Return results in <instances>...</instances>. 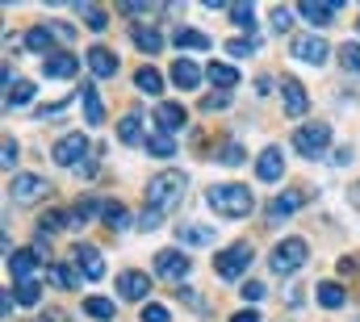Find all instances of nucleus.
<instances>
[{"label":"nucleus","mask_w":360,"mask_h":322,"mask_svg":"<svg viewBox=\"0 0 360 322\" xmlns=\"http://www.w3.org/2000/svg\"><path fill=\"white\" fill-rule=\"evenodd\" d=\"M293 151L306 155V160L327 155V151H331V126H327V122H306V126H297V130H293Z\"/></svg>","instance_id":"7ed1b4c3"},{"label":"nucleus","mask_w":360,"mask_h":322,"mask_svg":"<svg viewBox=\"0 0 360 322\" xmlns=\"http://www.w3.org/2000/svg\"><path fill=\"white\" fill-rule=\"evenodd\" d=\"M293 13H297V8H285V4H276V8H272V30H276V34H285V30L293 25Z\"/></svg>","instance_id":"a19ab883"},{"label":"nucleus","mask_w":360,"mask_h":322,"mask_svg":"<svg viewBox=\"0 0 360 322\" xmlns=\"http://www.w3.org/2000/svg\"><path fill=\"white\" fill-rule=\"evenodd\" d=\"M302 210V193H281L276 201H272V218H289V214H297Z\"/></svg>","instance_id":"2f4dec72"},{"label":"nucleus","mask_w":360,"mask_h":322,"mask_svg":"<svg viewBox=\"0 0 360 322\" xmlns=\"http://www.w3.org/2000/svg\"><path fill=\"white\" fill-rule=\"evenodd\" d=\"M188 272H193L188 251H180V247H164V251H155V276H160V281H184Z\"/></svg>","instance_id":"6e6552de"},{"label":"nucleus","mask_w":360,"mask_h":322,"mask_svg":"<svg viewBox=\"0 0 360 322\" xmlns=\"http://www.w3.org/2000/svg\"><path fill=\"white\" fill-rule=\"evenodd\" d=\"M256 176H260L264 184H276V180L285 176V151H281V147H264V151L256 155Z\"/></svg>","instance_id":"ddd939ff"},{"label":"nucleus","mask_w":360,"mask_h":322,"mask_svg":"<svg viewBox=\"0 0 360 322\" xmlns=\"http://www.w3.org/2000/svg\"><path fill=\"white\" fill-rule=\"evenodd\" d=\"M205 201H210V210L218 218H248L256 210V197H252L248 184H214L205 193Z\"/></svg>","instance_id":"f257e3e1"},{"label":"nucleus","mask_w":360,"mask_h":322,"mask_svg":"<svg viewBox=\"0 0 360 322\" xmlns=\"http://www.w3.org/2000/svg\"><path fill=\"white\" fill-rule=\"evenodd\" d=\"M335 167H344V163H352V147H335V155H331Z\"/></svg>","instance_id":"09e8293b"},{"label":"nucleus","mask_w":360,"mask_h":322,"mask_svg":"<svg viewBox=\"0 0 360 322\" xmlns=\"http://www.w3.org/2000/svg\"><path fill=\"white\" fill-rule=\"evenodd\" d=\"M314 297H319V306H323V310H340V306L348 302V293H344V285H335V281H319V289H314Z\"/></svg>","instance_id":"aec40b11"},{"label":"nucleus","mask_w":360,"mask_h":322,"mask_svg":"<svg viewBox=\"0 0 360 322\" xmlns=\"http://www.w3.org/2000/svg\"><path fill=\"white\" fill-rule=\"evenodd\" d=\"M306 259H310V247H306V239H297V235L281 239L276 247H272V255H269V264H272L276 276H293Z\"/></svg>","instance_id":"20e7f679"},{"label":"nucleus","mask_w":360,"mask_h":322,"mask_svg":"<svg viewBox=\"0 0 360 322\" xmlns=\"http://www.w3.org/2000/svg\"><path fill=\"white\" fill-rule=\"evenodd\" d=\"M222 163H226V167H239V163H243V147H239V143H231V147L222 151Z\"/></svg>","instance_id":"49530a36"},{"label":"nucleus","mask_w":360,"mask_h":322,"mask_svg":"<svg viewBox=\"0 0 360 322\" xmlns=\"http://www.w3.org/2000/svg\"><path fill=\"white\" fill-rule=\"evenodd\" d=\"M13 297H17V306L34 310V306L42 302V285H38V281H25V285H17V293H13Z\"/></svg>","instance_id":"473e14b6"},{"label":"nucleus","mask_w":360,"mask_h":322,"mask_svg":"<svg viewBox=\"0 0 360 322\" xmlns=\"http://www.w3.org/2000/svg\"><path fill=\"white\" fill-rule=\"evenodd\" d=\"M117 143H126V147H139L143 143V117L139 113H126L117 122Z\"/></svg>","instance_id":"b1692460"},{"label":"nucleus","mask_w":360,"mask_h":322,"mask_svg":"<svg viewBox=\"0 0 360 322\" xmlns=\"http://www.w3.org/2000/svg\"><path fill=\"white\" fill-rule=\"evenodd\" d=\"M184 184H188V180H184V172H176V167L151 176V184H147V210H151V214L176 210V201L184 197Z\"/></svg>","instance_id":"f03ea898"},{"label":"nucleus","mask_w":360,"mask_h":322,"mask_svg":"<svg viewBox=\"0 0 360 322\" xmlns=\"http://www.w3.org/2000/svg\"><path fill=\"white\" fill-rule=\"evenodd\" d=\"M76 96H80V105H84V122H89V126H101V122H105V105H101V92H96L92 84H84Z\"/></svg>","instance_id":"6ab92c4d"},{"label":"nucleus","mask_w":360,"mask_h":322,"mask_svg":"<svg viewBox=\"0 0 360 322\" xmlns=\"http://www.w3.org/2000/svg\"><path fill=\"white\" fill-rule=\"evenodd\" d=\"M84 314L96 318V322H109L117 314V302H113V297H84Z\"/></svg>","instance_id":"a878e982"},{"label":"nucleus","mask_w":360,"mask_h":322,"mask_svg":"<svg viewBox=\"0 0 360 322\" xmlns=\"http://www.w3.org/2000/svg\"><path fill=\"white\" fill-rule=\"evenodd\" d=\"M184 122H188V113H184V105H172V101H164V105H155V126H160L164 134H176V130H184Z\"/></svg>","instance_id":"f3484780"},{"label":"nucleus","mask_w":360,"mask_h":322,"mask_svg":"<svg viewBox=\"0 0 360 322\" xmlns=\"http://www.w3.org/2000/svg\"><path fill=\"white\" fill-rule=\"evenodd\" d=\"M51 30H55V38H59V42H72V38H76V30H72V25H63V21H59V25H51Z\"/></svg>","instance_id":"8fccbe9b"},{"label":"nucleus","mask_w":360,"mask_h":322,"mask_svg":"<svg viewBox=\"0 0 360 322\" xmlns=\"http://www.w3.org/2000/svg\"><path fill=\"white\" fill-rule=\"evenodd\" d=\"M205 76H210V84H214L218 92H231V88L239 84V72H235L231 63H210V67H205Z\"/></svg>","instance_id":"393cba45"},{"label":"nucleus","mask_w":360,"mask_h":322,"mask_svg":"<svg viewBox=\"0 0 360 322\" xmlns=\"http://www.w3.org/2000/svg\"><path fill=\"white\" fill-rule=\"evenodd\" d=\"M289 51H293L297 63H310V67H323V63L331 59V46H327V38H323L319 30H314V34H297Z\"/></svg>","instance_id":"423d86ee"},{"label":"nucleus","mask_w":360,"mask_h":322,"mask_svg":"<svg viewBox=\"0 0 360 322\" xmlns=\"http://www.w3.org/2000/svg\"><path fill=\"white\" fill-rule=\"evenodd\" d=\"M256 51H260L256 38H231V42H226V55H231V59H252Z\"/></svg>","instance_id":"72a5a7b5"},{"label":"nucleus","mask_w":360,"mask_h":322,"mask_svg":"<svg viewBox=\"0 0 360 322\" xmlns=\"http://www.w3.org/2000/svg\"><path fill=\"white\" fill-rule=\"evenodd\" d=\"M72 259H76V268H80L89 281H101V276H105V259H101V251L89 247V243H80V247L72 251Z\"/></svg>","instance_id":"dca6fc26"},{"label":"nucleus","mask_w":360,"mask_h":322,"mask_svg":"<svg viewBox=\"0 0 360 322\" xmlns=\"http://www.w3.org/2000/svg\"><path fill=\"white\" fill-rule=\"evenodd\" d=\"M76 72H80V59L72 51H55L51 59H42V76L46 80H72Z\"/></svg>","instance_id":"f8f14e48"},{"label":"nucleus","mask_w":360,"mask_h":322,"mask_svg":"<svg viewBox=\"0 0 360 322\" xmlns=\"http://www.w3.org/2000/svg\"><path fill=\"white\" fill-rule=\"evenodd\" d=\"M80 17L89 21V30H92V34H101V30L109 25V13H105L101 4H80Z\"/></svg>","instance_id":"f704fd0d"},{"label":"nucleus","mask_w":360,"mask_h":322,"mask_svg":"<svg viewBox=\"0 0 360 322\" xmlns=\"http://www.w3.org/2000/svg\"><path fill=\"white\" fill-rule=\"evenodd\" d=\"M130 38H134V46H139L143 55H160V51H164V34H160V30H151V25H139Z\"/></svg>","instance_id":"5701e85b"},{"label":"nucleus","mask_w":360,"mask_h":322,"mask_svg":"<svg viewBox=\"0 0 360 322\" xmlns=\"http://www.w3.org/2000/svg\"><path fill=\"white\" fill-rule=\"evenodd\" d=\"M134 84H139V92H147V96H160V92H164V76H160L155 67H139Z\"/></svg>","instance_id":"c85d7f7f"},{"label":"nucleus","mask_w":360,"mask_h":322,"mask_svg":"<svg viewBox=\"0 0 360 322\" xmlns=\"http://www.w3.org/2000/svg\"><path fill=\"white\" fill-rule=\"evenodd\" d=\"M239 297H243V302H248V306H252V310H256V306H260V302H264V281H248V285H243V293H239Z\"/></svg>","instance_id":"79ce46f5"},{"label":"nucleus","mask_w":360,"mask_h":322,"mask_svg":"<svg viewBox=\"0 0 360 322\" xmlns=\"http://www.w3.org/2000/svg\"><path fill=\"white\" fill-rule=\"evenodd\" d=\"M68 222H72V214H63V210H51V214H42L38 231H42V235H55V231H63Z\"/></svg>","instance_id":"4c0bfd02"},{"label":"nucleus","mask_w":360,"mask_h":322,"mask_svg":"<svg viewBox=\"0 0 360 322\" xmlns=\"http://www.w3.org/2000/svg\"><path fill=\"white\" fill-rule=\"evenodd\" d=\"M176 235H180V243H188V247H210V243H214V231H210V226H180Z\"/></svg>","instance_id":"7c9ffc66"},{"label":"nucleus","mask_w":360,"mask_h":322,"mask_svg":"<svg viewBox=\"0 0 360 322\" xmlns=\"http://www.w3.org/2000/svg\"><path fill=\"white\" fill-rule=\"evenodd\" d=\"M30 101H34V84L30 80H17L13 92H4V109H25Z\"/></svg>","instance_id":"cd10ccee"},{"label":"nucleus","mask_w":360,"mask_h":322,"mask_svg":"<svg viewBox=\"0 0 360 322\" xmlns=\"http://www.w3.org/2000/svg\"><path fill=\"white\" fill-rule=\"evenodd\" d=\"M84 155H89V134H63L55 143V163H63V167H80Z\"/></svg>","instance_id":"9d476101"},{"label":"nucleus","mask_w":360,"mask_h":322,"mask_svg":"<svg viewBox=\"0 0 360 322\" xmlns=\"http://www.w3.org/2000/svg\"><path fill=\"white\" fill-rule=\"evenodd\" d=\"M101 218H105V226H109V231H126V226H130L126 205H105V214H101Z\"/></svg>","instance_id":"e433bc0d"},{"label":"nucleus","mask_w":360,"mask_h":322,"mask_svg":"<svg viewBox=\"0 0 360 322\" xmlns=\"http://www.w3.org/2000/svg\"><path fill=\"white\" fill-rule=\"evenodd\" d=\"M352 205H356V210H360V180H356V184H352Z\"/></svg>","instance_id":"864d4df0"},{"label":"nucleus","mask_w":360,"mask_h":322,"mask_svg":"<svg viewBox=\"0 0 360 322\" xmlns=\"http://www.w3.org/2000/svg\"><path fill=\"white\" fill-rule=\"evenodd\" d=\"M201 76H205V72H201V63H193V59H184V55L172 63V84L184 88V92H193V88L201 84Z\"/></svg>","instance_id":"a211bd4d"},{"label":"nucleus","mask_w":360,"mask_h":322,"mask_svg":"<svg viewBox=\"0 0 360 322\" xmlns=\"http://www.w3.org/2000/svg\"><path fill=\"white\" fill-rule=\"evenodd\" d=\"M122 13H126V17H147V13H155V8H151V4H122Z\"/></svg>","instance_id":"de8ad7c7"},{"label":"nucleus","mask_w":360,"mask_h":322,"mask_svg":"<svg viewBox=\"0 0 360 322\" xmlns=\"http://www.w3.org/2000/svg\"><path fill=\"white\" fill-rule=\"evenodd\" d=\"M172 42H176L180 51H210V46H214V42H210V34L188 30V25H180L176 34H172Z\"/></svg>","instance_id":"412c9836"},{"label":"nucleus","mask_w":360,"mask_h":322,"mask_svg":"<svg viewBox=\"0 0 360 322\" xmlns=\"http://www.w3.org/2000/svg\"><path fill=\"white\" fill-rule=\"evenodd\" d=\"M147 151H151L155 160H172V155H176V139L164 134V130H155V134L147 139Z\"/></svg>","instance_id":"bb28decb"},{"label":"nucleus","mask_w":360,"mask_h":322,"mask_svg":"<svg viewBox=\"0 0 360 322\" xmlns=\"http://www.w3.org/2000/svg\"><path fill=\"white\" fill-rule=\"evenodd\" d=\"M231 21H235L239 30L256 25V4H231Z\"/></svg>","instance_id":"58836bf2"},{"label":"nucleus","mask_w":360,"mask_h":322,"mask_svg":"<svg viewBox=\"0 0 360 322\" xmlns=\"http://www.w3.org/2000/svg\"><path fill=\"white\" fill-rule=\"evenodd\" d=\"M252 259H256L252 243H231V247H222V251H218L214 272H218V281H239V276L252 268Z\"/></svg>","instance_id":"39448f33"},{"label":"nucleus","mask_w":360,"mask_h":322,"mask_svg":"<svg viewBox=\"0 0 360 322\" xmlns=\"http://www.w3.org/2000/svg\"><path fill=\"white\" fill-rule=\"evenodd\" d=\"M34 272H38V247H17V251H8V276H13L17 285L34 281Z\"/></svg>","instance_id":"9b49d317"},{"label":"nucleus","mask_w":360,"mask_h":322,"mask_svg":"<svg viewBox=\"0 0 360 322\" xmlns=\"http://www.w3.org/2000/svg\"><path fill=\"white\" fill-rule=\"evenodd\" d=\"M51 281H55L59 289H72V272H68L63 264H51Z\"/></svg>","instance_id":"c03bdc74"},{"label":"nucleus","mask_w":360,"mask_h":322,"mask_svg":"<svg viewBox=\"0 0 360 322\" xmlns=\"http://www.w3.org/2000/svg\"><path fill=\"white\" fill-rule=\"evenodd\" d=\"M25 46H30V51H38L42 59H51V55H55V51H51V30H46V25L30 30V34H25Z\"/></svg>","instance_id":"c756f323"},{"label":"nucleus","mask_w":360,"mask_h":322,"mask_svg":"<svg viewBox=\"0 0 360 322\" xmlns=\"http://www.w3.org/2000/svg\"><path fill=\"white\" fill-rule=\"evenodd\" d=\"M84 67H89L96 80H113L117 76V55L109 46H92L89 55H84Z\"/></svg>","instance_id":"2eb2a0df"},{"label":"nucleus","mask_w":360,"mask_h":322,"mask_svg":"<svg viewBox=\"0 0 360 322\" xmlns=\"http://www.w3.org/2000/svg\"><path fill=\"white\" fill-rule=\"evenodd\" d=\"M231 322H260V310H252V306H248V310H239Z\"/></svg>","instance_id":"603ef678"},{"label":"nucleus","mask_w":360,"mask_h":322,"mask_svg":"<svg viewBox=\"0 0 360 322\" xmlns=\"http://www.w3.org/2000/svg\"><path fill=\"white\" fill-rule=\"evenodd\" d=\"M96 214H105V205L101 201H80L76 210H72V226H84V222H92Z\"/></svg>","instance_id":"c9c22d12"},{"label":"nucleus","mask_w":360,"mask_h":322,"mask_svg":"<svg viewBox=\"0 0 360 322\" xmlns=\"http://www.w3.org/2000/svg\"><path fill=\"white\" fill-rule=\"evenodd\" d=\"M297 13H302L310 25H327V21L340 13V4H335V0H331V4H314V0H306V4H297Z\"/></svg>","instance_id":"4be33fe9"},{"label":"nucleus","mask_w":360,"mask_h":322,"mask_svg":"<svg viewBox=\"0 0 360 322\" xmlns=\"http://www.w3.org/2000/svg\"><path fill=\"white\" fill-rule=\"evenodd\" d=\"M226 105H231V96H226V92H214V96L205 101V109H226Z\"/></svg>","instance_id":"3c124183"},{"label":"nucleus","mask_w":360,"mask_h":322,"mask_svg":"<svg viewBox=\"0 0 360 322\" xmlns=\"http://www.w3.org/2000/svg\"><path fill=\"white\" fill-rule=\"evenodd\" d=\"M17 155H21V151H17V143H13V139H4V151H0V160H4V167H8V172L17 167Z\"/></svg>","instance_id":"a18cd8bd"},{"label":"nucleus","mask_w":360,"mask_h":322,"mask_svg":"<svg viewBox=\"0 0 360 322\" xmlns=\"http://www.w3.org/2000/svg\"><path fill=\"white\" fill-rule=\"evenodd\" d=\"M8 197L21 201V205H34L42 197H51V180L46 176H30V172H17L13 184H8Z\"/></svg>","instance_id":"0eeeda50"},{"label":"nucleus","mask_w":360,"mask_h":322,"mask_svg":"<svg viewBox=\"0 0 360 322\" xmlns=\"http://www.w3.org/2000/svg\"><path fill=\"white\" fill-rule=\"evenodd\" d=\"M139 318L143 322H172V314H168V306H155V302H151V306H143Z\"/></svg>","instance_id":"37998d69"},{"label":"nucleus","mask_w":360,"mask_h":322,"mask_svg":"<svg viewBox=\"0 0 360 322\" xmlns=\"http://www.w3.org/2000/svg\"><path fill=\"white\" fill-rule=\"evenodd\" d=\"M281 105H285V113L289 117H306V109H310V96H306V88L293 80H281Z\"/></svg>","instance_id":"4468645a"},{"label":"nucleus","mask_w":360,"mask_h":322,"mask_svg":"<svg viewBox=\"0 0 360 322\" xmlns=\"http://www.w3.org/2000/svg\"><path fill=\"white\" fill-rule=\"evenodd\" d=\"M117 297L122 302H147L151 297V276L147 272H117Z\"/></svg>","instance_id":"1a4fd4ad"},{"label":"nucleus","mask_w":360,"mask_h":322,"mask_svg":"<svg viewBox=\"0 0 360 322\" xmlns=\"http://www.w3.org/2000/svg\"><path fill=\"white\" fill-rule=\"evenodd\" d=\"M340 63H344L348 72H360V42H344V46H340Z\"/></svg>","instance_id":"ea45409f"}]
</instances>
